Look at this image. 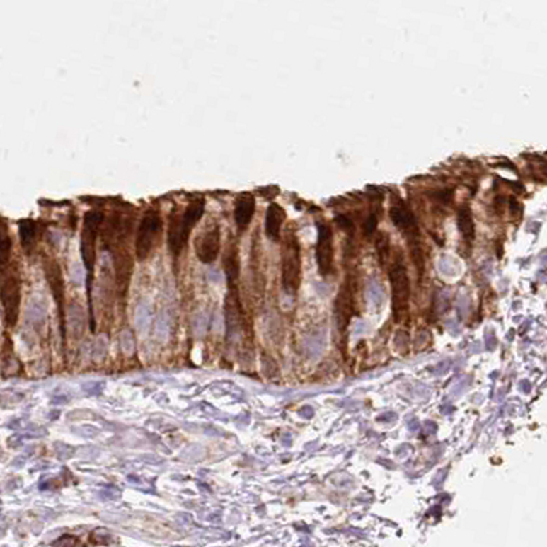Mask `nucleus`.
<instances>
[{"mask_svg":"<svg viewBox=\"0 0 547 547\" xmlns=\"http://www.w3.org/2000/svg\"><path fill=\"white\" fill-rule=\"evenodd\" d=\"M376 224H378V219L376 217L372 214L368 217V219L364 223V231L367 236H371L375 230H376Z\"/></svg>","mask_w":547,"mask_h":547,"instance_id":"f3484780","label":"nucleus"},{"mask_svg":"<svg viewBox=\"0 0 547 547\" xmlns=\"http://www.w3.org/2000/svg\"><path fill=\"white\" fill-rule=\"evenodd\" d=\"M0 301L6 323L10 327L17 325L21 306V281L17 272L4 274L0 282Z\"/></svg>","mask_w":547,"mask_h":547,"instance_id":"423d86ee","label":"nucleus"},{"mask_svg":"<svg viewBox=\"0 0 547 547\" xmlns=\"http://www.w3.org/2000/svg\"><path fill=\"white\" fill-rule=\"evenodd\" d=\"M104 221V215L100 211H89L86 212L84 218V226L81 231V258L84 265L86 268L88 274V304H89V322H91V330L95 333L96 327V318H95V309H93V301H92V287H93V280H95V263H96V240L99 234V229Z\"/></svg>","mask_w":547,"mask_h":547,"instance_id":"f257e3e1","label":"nucleus"},{"mask_svg":"<svg viewBox=\"0 0 547 547\" xmlns=\"http://www.w3.org/2000/svg\"><path fill=\"white\" fill-rule=\"evenodd\" d=\"M161 231H162L161 214L155 209H149L142 217L136 234L134 249H136V256L140 262L145 260L151 255L155 243L159 238Z\"/></svg>","mask_w":547,"mask_h":547,"instance_id":"39448f33","label":"nucleus"},{"mask_svg":"<svg viewBox=\"0 0 547 547\" xmlns=\"http://www.w3.org/2000/svg\"><path fill=\"white\" fill-rule=\"evenodd\" d=\"M36 234H38V226L32 219H23L20 222V237L22 246L26 251H30L32 246L36 243Z\"/></svg>","mask_w":547,"mask_h":547,"instance_id":"2eb2a0df","label":"nucleus"},{"mask_svg":"<svg viewBox=\"0 0 547 547\" xmlns=\"http://www.w3.org/2000/svg\"><path fill=\"white\" fill-rule=\"evenodd\" d=\"M203 199H196L188 205L181 217L174 215L173 219H170L168 224V233H167V243L168 249L173 255H180L183 248L189 241L192 229L202 219L204 214Z\"/></svg>","mask_w":547,"mask_h":547,"instance_id":"f03ea898","label":"nucleus"},{"mask_svg":"<svg viewBox=\"0 0 547 547\" xmlns=\"http://www.w3.org/2000/svg\"><path fill=\"white\" fill-rule=\"evenodd\" d=\"M44 272L45 278L50 286V290L52 293V297L55 300L58 316H59V327H61L62 340L64 341L66 335V326H64V284H63V275H62L61 265L54 259H47L44 263Z\"/></svg>","mask_w":547,"mask_h":547,"instance_id":"0eeeda50","label":"nucleus"},{"mask_svg":"<svg viewBox=\"0 0 547 547\" xmlns=\"http://www.w3.org/2000/svg\"><path fill=\"white\" fill-rule=\"evenodd\" d=\"M334 248H333V233L327 224H319L318 227V243H316V263L319 272L327 277L333 270Z\"/></svg>","mask_w":547,"mask_h":547,"instance_id":"1a4fd4ad","label":"nucleus"},{"mask_svg":"<svg viewBox=\"0 0 547 547\" xmlns=\"http://www.w3.org/2000/svg\"><path fill=\"white\" fill-rule=\"evenodd\" d=\"M284 209L278 204H270L265 214V234L270 240L278 241L281 237V230L284 224Z\"/></svg>","mask_w":547,"mask_h":547,"instance_id":"9b49d317","label":"nucleus"},{"mask_svg":"<svg viewBox=\"0 0 547 547\" xmlns=\"http://www.w3.org/2000/svg\"><path fill=\"white\" fill-rule=\"evenodd\" d=\"M353 312V292L349 282H345L342 287L338 292L337 300H335V325L340 334L346 331L350 318Z\"/></svg>","mask_w":547,"mask_h":547,"instance_id":"9d476101","label":"nucleus"},{"mask_svg":"<svg viewBox=\"0 0 547 547\" xmlns=\"http://www.w3.org/2000/svg\"><path fill=\"white\" fill-rule=\"evenodd\" d=\"M337 222H338V224L341 226V227H349L352 223H350V221L346 218V217H344V215H341L340 218H337Z\"/></svg>","mask_w":547,"mask_h":547,"instance_id":"a211bd4d","label":"nucleus"},{"mask_svg":"<svg viewBox=\"0 0 547 547\" xmlns=\"http://www.w3.org/2000/svg\"><path fill=\"white\" fill-rule=\"evenodd\" d=\"M221 252V229L212 226L205 230L196 241V255L204 264L214 263Z\"/></svg>","mask_w":547,"mask_h":547,"instance_id":"6e6552de","label":"nucleus"},{"mask_svg":"<svg viewBox=\"0 0 547 547\" xmlns=\"http://www.w3.org/2000/svg\"><path fill=\"white\" fill-rule=\"evenodd\" d=\"M390 238L386 233H379L376 238V252L381 265H386L390 259Z\"/></svg>","mask_w":547,"mask_h":547,"instance_id":"dca6fc26","label":"nucleus"},{"mask_svg":"<svg viewBox=\"0 0 547 547\" xmlns=\"http://www.w3.org/2000/svg\"><path fill=\"white\" fill-rule=\"evenodd\" d=\"M457 226H459L461 236L468 243H471L475 238V223H473L471 208H468V207L460 208V211L457 214Z\"/></svg>","mask_w":547,"mask_h":547,"instance_id":"ddd939ff","label":"nucleus"},{"mask_svg":"<svg viewBox=\"0 0 547 547\" xmlns=\"http://www.w3.org/2000/svg\"><path fill=\"white\" fill-rule=\"evenodd\" d=\"M255 208H256V202L255 197L249 193H243L236 202V208H234V221L237 226L243 230L252 222V218L255 215Z\"/></svg>","mask_w":547,"mask_h":547,"instance_id":"f8f14e48","label":"nucleus"},{"mask_svg":"<svg viewBox=\"0 0 547 547\" xmlns=\"http://www.w3.org/2000/svg\"><path fill=\"white\" fill-rule=\"evenodd\" d=\"M301 282V253L296 236L290 234L282 248V286L287 294H296Z\"/></svg>","mask_w":547,"mask_h":547,"instance_id":"20e7f679","label":"nucleus"},{"mask_svg":"<svg viewBox=\"0 0 547 547\" xmlns=\"http://www.w3.org/2000/svg\"><path fill=\"white\" fill-rule=\"evenodd\" d=\"M11 249H13V241L8 234V227L0 218V267L10 262Z\"/></svg>","mask_w":547,"mask_h":547,"instance_id":"4468645a","label":"nucleus"},{"mask_svg":"<svg viewBox=\"0 0 547 547\" xmlns=\"http://www.w3.org/2000/svg\"><path fill=\"white\" fill-rule=\"evenodd\" d=\"M388 280L391 286V306L394 322L400 323L408 316L410 297V282L408 277V270L401 259H398L390 267Z\"/></svg>","mask_w":547,"mask_h":547,"instance_id":"7ed1b4c3","label":"nucleus"}]
</instances>
